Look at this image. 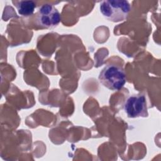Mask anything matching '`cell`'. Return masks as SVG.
I'll use <instances>...</instances> for the list:
<instances>
[{
    "label": "cell",
    "mask_w": 161,
    "mask_h": 161,
    "mask_svg": "<svg viewBox=\"0 0 161 161\" xmlns=\"http://www.w3.org/2000/svg\"><path fill=\"white\" fill-rule=\"evenodd\" d=\"M99 9L103 16L113 22H119L127 18L131 5L126 0H106L100 3Z\"/></svg>",
    "instance_id": "cell-1"
},
{
    "label": "cell",
    "mask_w": 161,
    "mask_h": 161,
    "mask_svg": "<svg viewBox=\"0 0 161 161\" xmlns=\"http://www.w3.org/2000/svg\"><path fill=\"white\" fill-rule=\"evenodd\" d=\"M19 14L28 17L32 15L36 8V3L33 1H13Z\"/></svg>",
    "instance_id": "cell-5"
},
{
    "label": "cell",
    "mask_w": 161,
    "mask_h": 161,
    "mask_svg": "<svg viewBox=\"0 0 161 161\" xmlns=\"http://www.w3.org/2000/svg\"><path fill=\"white\" fill-rule=\"evenodd\" d=\"M123 107L128 118L147 117L148 115L146 98L143 94H133L129 96Z\"/></svg>",
    "instance_id": "cell-4"
},
{
    "label": "cell",
    "mask_w": 161,
    "mask_h": 161,
    "mask_svg": "<svg viewBox=\"0 0 161 161\" xmlns=\"http://www.w3.org/2000/svg\"><path fill=\"white\" fill-rule=\"evenodd\" d=\"M99 82L111 90L121 89L126 82V75L123 69L118 65H106L99 75Z\"/></svg>",
    "instance_id": "cell-2"
},
{
    "label": "cell",
    "mask_w": 161,
    "mask_h": 161,
    "mask_svg": "<svg viewBox=\"0 0 161 161\" xmlns=\"http://www.w3.org/2000/svg\"><path fill=\"white\" fill-rule=\"evenodd\" d=\"M38 25L42 28L51 29L57 26L60 22V13L52 4H45L40 6L36 14Z\"/></svg>",
    "instance_id": "cell-3"
}]
</instances>
